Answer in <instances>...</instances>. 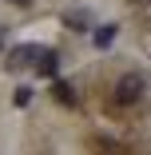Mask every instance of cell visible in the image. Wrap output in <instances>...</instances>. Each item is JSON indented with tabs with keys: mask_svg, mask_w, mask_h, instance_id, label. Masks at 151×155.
I'll return each mask as SVG.
<instances>
[{
	"mask_svg": "<svg viewBox=\"0 0 151 155\" xmlns=\"http://www.w3.org/2000/svg\"><path fill=\"white\" fill-rule=\"evenodd\" d=\"M143 87H147V80L139 76V72H127V76H119V84H115V104L119 107H131V104H139L143 100Z\"/></svg>",
	"mask_w": 151,
	"mask_h": 155,
	"instance_id": "6da1fadb",
	"label": "cell"
},
{
	"mask_svg": "<svg viewBox=\"0 0 151 155\" xmlns=\"http://www.w3.org/2000/svg\"><path fill=\"white\" fill-rule=\"evenodd\" d=\"M36 56H40V48H36V44H20V48H12V52L4 56V68H8V72L36 68Z\"/></svg>",
	"mask_w": 151,
	"mask_h": 155,
	"instance_id": "7a4b0ae2",
	"label": "cell"
},
{
	"mask_svg": "<svg viewBox=\"0 0 151 155\" xmlns=\"http://www.w3.org/2000/svg\"><path fill=\"white\" fill-rule=\"evenodd\" d=\"M36 72H40L44 80H56V72H60V52L40 48V56H36Z\"/></svg>",
	"mask_w": 151,
	"mask_h": 155,
	"instance_id": "3957f363",
	"label": "cell"
},
{
	"mask_svg": "<svg viewBox=\"0 0 151 155\" xmlns=\"http://www.w3.org/2000/svg\"><path fill=\"white\" fill-rule=\"evenodd\" d=\"M52 96L64 104V107H80V91H76L68 80H52Z\"/></svg>",
	"mask_w": 151,
	"mask_h": 155,
	"instance_id": "277c9868",
	"label": "cell"
},
{
	"mask_svg": "<svg viewBox=\"0 0 151 155\" xmlns=\"http://www.w3.org/2000/svg\"><path fill=\"white\" fill-rule=\"evenodd\" d=\"M87 147H92L96 155H127L123 143H115V139H107V135H92V139H87Z\"/></svg>",
	"mask_w": 151,
	"mask_h": 155,
	"instance_id": "5b68a950",
	"label": "cell"
},
{
	"mask_svg": "<svg viewBox=\"0 0 151 155\" xmlns=\"http://www.w3.org/2000/svg\"><path fill=\"white\" fill-rule=\"evenodd\" d=\"M64 24L72 28V32H87V28H92V16H87L84 8H76V12H68V16H64Z\"/></svg>",
	"mask_w": 151,
	"mask_h": 155,
	"instance_id": "8992f818",
	"label": "cell"
},
{
	"mask_svg": "<svg viewBox=\"0 0 151 155\" xmlns=\"http://www.w3.org/2000/svg\"><path fill=\"white\" fill-rule=\"evenodd\" d=\"M92 40H96V48H111V40H115V24H100L96 32H92Z\"/></svg>",
	"mask_w": 151,
	"mask_h": 155,
	"instance_id": "52a82bcc",
	"label": "cell"
},
{
	"mask_svg": "<svg viewBox=\"0 0 151 155\" xmlns=\"http://www.w3.org/2000/svg\"><path fill=\"white\" fill-rule=\"evenodd\" d=\"M12 100H16V107H28V100H32V87H16V96H12Z\"/></svg>",
	"mask_w": 151,
	"mask_h": 155,
	"instance_id": "ba28073f",
	"label": "cell"
},
{
	"mask_svg": "<svg viewBox=\"0 0 151 155\" xmlns=\"http://www.w3.org/2000/svg\"><path fill=\"white\" fill-rule=\"evenodd\" d=\"M8 4H16V8H28V4H32V0H8Z\"/></svg>",
	"mask_w": 151,
	"mask_h": 155,
	"instance_id": "9c48e42d",
	"label": "cell"
},
{
	"mask_svg": "<svg viewBox=\"0 0 151 155\" xmlns=\"http://www.w3.org/2000/svg\"><path fill=\"white\" fill-rule=\"evenodd\" d=\"M0 52H4V28H0Z\"/></svg>",
	"mask_w": 151,
	"mask_h": 155,
	"instance_id": "30bf717a",
	"label": "cell"
}]
</instances>
